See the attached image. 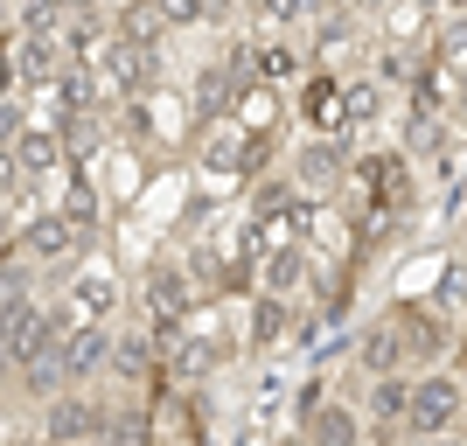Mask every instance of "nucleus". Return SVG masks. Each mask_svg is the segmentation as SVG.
<instances>
[{
  "label": "nucleus",
  "instance_id": "obj_29",
  "mask_svg": "<svg viewBox=\"0 0 467 446\" xmlns=\"http://www.w3.org/2000/svg\"><path fill=\"white\" fill-rule=\"evenodd\" d=\"M21 126H28V112H21L15 98L0 91V147H15V133H21Z\"/></svg>",
  "mask_w": 467,
  "mask_h": 446
},
{
  "label": "nucleus",
  "instance_id": "obj_27",
  "mask_svg": "<svg viewBox=\"0 0 467 446\" xmlns=\"http://www.w3.org/2000/svg\"><path fill=\"white\" fill-rule=\"evenodd\" d=\"M307 15H314V0H258L265 28H293V21H307Z\"/></svg>",
  "mask_w": 467,
  "mask_h": 446
},
{
  "label": "nucleus",
  "instance_id": "obj_34",
  "mask_svg": "<svg viewBox=\"0 0 467 446\" xmlns=\"http://www.w3.org/2000/svg\"><path fill=\"white\" fill-rule=\"evenodd\" d=\"M411 446H461V440H411Z\"/></svg>",
  "mask_w": 467,
  "mask_h": 446
},
{
  "label": "nucleus",
  "instance_id": "obj_33",
  "mask_svg": "<svg viewBox=\"0 0 467 446\" xmlns=\"http://www.w3.org/2000/svg\"><path fill=\"white\" fill-rule=\"evenodd\" d=\"M231 7H237V0H210V21H223V15H231Z\"/></svg>",
  "mask_w": 467,
  "mask_h": 446
},
{
  "label": "nucleus",
  "instance_id": "obj_10",
  "mask_svg": "<svg viewBox=\"0 0 467 446\" xmlns=\"http://www.w3.org/2000/svg\"><path fill=\"white\" fill-rule=\"evenodd\" d=\"M119 314V279L105 272H78L57 300V328H78V321H112Z\"/></svg>",
  "mask_w": 467,
  "mask_h": 446
},
{
  "label": "nucleus",
  "instance_id": "obj_12",
  "mask_svg": "<svg viewBox=\"0 0 467 446\" xmlns=\"http://www.w3.org/2000/svg\"><path fill=\"white\" fill-rule=\"evenodd\" d=\"M314 279V252H307V237H286V244H265L258 252V293H300Z\"/></svg>",
  "mask_w": 467,
  "mask_h": 446
},
{
  "label": "nucleus",
  "instance_id": "obj_1",
  "mask_svg": "<svg viewBox=\"0 0 467 446\" xmlns=\"http://www.w3.org/2000/svg\"><path fill=\"white\" fill-rule=\"evenodd\" d=\"M349 182L363 189V202H370V237H363V252H370L377 237H390L411 210H419V168H411L405 154H363Z\"/></svg>",
  "mask_w": 467,
  "mask_h": 446
},
{
  "label": "nucleus",
  "instance_id": "obj_22",
  "mask_svg": "<svg viewBox=\"0 0 467 446\" xmlns=\"http://www.w3.org/2000/svg\"><path fill=\"white\" fill-rule=\"evenodd\" d=\"M57 210H63V223H70V231H78L84 244H91V237H98V223H105V202H98V189H91L84 175H70V182H63V202H57Z\"/></svg>",
  "mask_w": 467,
  "mask_h": 446
},
{
  "label": "nucleus",
  "instance_id": "obj_3",
  "mask_svg": "<svg viewBox=\"0 0 467 446\" xmlns=\"http://www.w3.org/2000/svg\"><path fill=\"white\" fill-rule=\"evenodd\" d=\"M390 321H398V335H405L411 377H419V369H447L453 363V335H461V321H453L440 300H390Z\"/></svg>",
  "mask_w": 467,
  "mask_h": 446
},
{
  "label": "nucleus",
  "instance_id": "obj_30",
  "mask_svg": "<svg viewBox=\"0 0 467 446\" xmlns=\"http://www.w3.org/2000/svg\"><path fill=\"white\" fill-rule=\"evenodd\" d=\"M0 91H15V28H0Z\"/></svg>",
  "mask_w": 467,
  "mask_h": 446
},
{
  "label": "nucleus",
  "instance_id": "obj_25",
  "mask_svg": "<svg viewBox=\"0 0 467 446\" xmlns=\"http://www.w3.org/2000/svg\"><path fill=\"white\" fill-rule=\"evenodd\" d=\"M377 105H384V84L377 78H349L342 84V133H363L377 119Z\"/></svg>",
  "mask_w": 467,
  "mask_h": 446
},
{
  "label": "nucleus",
  "instance_id": "obj_20",
  "mask_svg": "<svg viewBox=\"0 0 467 446\" xmlns=\"http://www.w3.org/2000/svg\"><path fill=\"white\" fill-rule=\"evenodd\" d=\"M112 36L119 42H140V49H161L175 28H168V15H161L154 0H119V7H112Z\"/></svg>",
  "mask_w": 467,
  "mask_h": 446
},
{
  "label": "nucleus",
  "instance_id": "obj_4",
  "mask_svg": "<svg viewBox=\"0 0 467 446\" xmlns=\"http://www.w3.org/2000/svg\"><path fill=\"white\" fill-rule=\"evenodd\" d=\"M411 419V369H390V377H363V446H405Z\"/></svg>",
  "mask_w": 467,
  "mask_h": 446
},
{
  "label": "nucleus",
  "instance_id": "obj_21",
  "mask_svg": "<svg viewBox=\"0 0 467 446\" xmlns=\"http://www.w3.org/2000/svg\"><path fill=\"white\" fill-rule=\"evenodd\" d=\"M98 446H161V432H154V405H147V398H126V405H112V419H105Z\"/></svg>",
  "mask_w": 467,
  "mask_h": 446
},
{
  "label": "nucleus",
  "instance_id": "obj_26",
  "mask_svg": "<svg viewBox=\"0 0 467 446\" xmlns=\"http://www.w3.org/2000/svg\"><path fill=\"white\" fill-rule=\"evenodd\" d=\"M28 189H36V182L21 175L15 147H0V210H21V202H28ZM28 210H36V202H28Z\"/></svg>",
  "mask_w": 467,
  "mask_h": 446
},
{
  "label": "nucleus",
  "instance_id": "obj_7",
  "mask_svg": "<svg viewBox=\"0 0 467 446\" xmlns=\"http://www.w3.org/2000/svg\"><path fill=\"white\" fill-rule=\"evenodd\" d=\"M293 189L307 195V202H321V195H335L342 182L356 175V161H349V140H335V133H307L300 140V154H293Z\"/></svg>",
  "mask_w": 467,
  "mask_h": 446
},
{
  "label": "nucleus",
  "instance_id": "obj_28",
  "mask_svg": "<svg viewBox=\"0 0 467 446\" xmlns=\"http://www.w3.org/2000/svg\"><path fill=\"white\" fill-rule=\"evenodd\" d=\"M161 15H168V28H195V21H210V0H154Z\"/></svg>",
  "mask_w": 467,
  "mask_h": 446
},
{
  "label": "nucleus",
  "instance_id": "obj_32",
  "mask_svg": "<svg viewBox=\"0 0 467 446\" xmlns=\"http://www.w3.org/2000/svg\"><path fill=\"white\" fill-rule=\"evenodd\" d=\"M21 377H15V363H7V356H0V398H7V390H15Z\"/></svg>",
  "mask_w": 467,
  "mask_h": 446
},
{
  "label": "nucleus",
  "instance_id": "obj_13",
  "mask_svg": "<svg viewBox=\"0 0 467 446\" xmlns=\"http://www.w3.org/2000/svg\"><path fill=\"white\" fill-rule=\"evenodd\" d=\"M390 369H411V363H405V335H398V321H390V307H384L356 335V377H390Z\"/></svg>",
  "mask_w": 467,
  "mask_h": 446
},
{
  "label": "nucleus",
  "instance_id": "obj_17",
  "mask_svg": "<svg viewBox=\"0 0 467 446\" xmlns=\"http://www.w3.org/2000/svg\"><path fill=\"white\" fill-rule=\"evenodd\" d=\"M293 328V300L286 293H258L252 286V307H244V349H279Z\"/></svg>",
  "mask_w": 467,
  "mask_h": 446
},
{
  "label": "nucleus",
  "instance_id": "obj_36",
  "mask_svg": "<svg viewBox=\"0 0 467 446\" xmlns=\"http://www.w3.org/2000/svg\"><path fill=\"white\" fill-rule=\"evenodd\" d=\"M447 7H453V15H467V0H447Z\"/></svg>",
  "mask_w": 467,
  "mask_h": 446
},
{
  "label": "nucleus",
  "instance_id": "obj_11",
  "mask_svg": "<svg viewBox=\"0 0 467 446\" xmlns=\"http://www.w3.org/2000/svg\"><path fill=\"white\" fill-rule=\"evenodd\" d=\"M342 70H328V63H314L307 84H300V119H307V133H335V140H349L342 133Z\"/></svg>",
  "mask_w": 467,
  "mask_h": 446
},
{
  "label": "nucleus",
  "instance_id": "obj_16",
  "mask_svg": "<svg viewBox=\"0 0 467 446\" xmlns=\"http://www.w3.org/2000/svg\"><path fill=\"white\" fill-rule=\"evenodd\" d=\"M15 161H21V175H28V182H49V175L70 168V147H63L57 126H21V133H15Z\"/></svg>",
  "mask_w": 467,
  "mask_h": 446
},
{
  "label": "nucleus",
  "instance_id": "obj_9",
  "mask_svg": "<svg viewBox=\"0 0 467 446\" xmlns=\"http://www.w3.org/2000/svg\"><path fill=\"white\" fill-rule=\"evenodd\" d=\"M15 244H21V258H28V265H70L84 237L63 223V210H28V216L15 223Z\"/></svg>",
  "mask_w": 467,
  "mask_h": 446
},
{
  "label": "nucleus",
  "instance_id": "obj_19",
  "mask_svg": "<svg viewBox=\"0 0 467 446\" xmlns=\"http://www.w3.org/2000/svg\"><path fill=\"white\" fill-rule=\"evenodd\" d=\"M57 133H63V147H70V168H84V161L105 147V105H63Z\"/></svg>",
  "mask_w": 467,
  "mask_h": 446
},
{
  "label": "nucleus",
  "instance_id": "obj_14",
  "mask_svg": "<svg viewBox=\"0 0 467 446\" xmlns=\"http://www.w3.org/2000/svg\"><path fill=\"white\" fill-rule=\"evenodd\" d=\"M57 356H63V377H70V384H91L98 369H105V356H112V328H105V321H78V328H63Z\"/></svg>",
  "mask_w": 467,
  "mask_h": 446
},
{
  "label": "nucleus",
  "instance_id": "obj_39",
  "mask_svg": "<svg viewBox=\"0 0 467 446\" xmlns=\"http://www.w3.org/2000/svg\"><path fill=\"white\" fill-rule=\"evenodd\" d=\"M49 446H57V440H49Z\"/></svg>",
  "mask_w": 467,
  "mask_h": 446
},
{
  "label": "nucleus",
  "instance_id": "obj_37",
  "mask_svg": "<svg viewBox=\"0 0 467 446\" xmlns=\"http://www.w3.org/2000/svg\"><path fill=\"white\" fill-rule=\"evenodd\" d=\"M286 446H307V432H300V440H286Z\"/></svg>",
  "mask_w": 467,
  "mask_h": 446
},
{
  "label": "nucleus",
  "instance_id": "obj_2",
  "mask_svg": "<svg viewBox=\"0 0 467 446\" xmlns=\"http://www.w3.org/2000/svg\"><path fill=\"white\" fill-rule=\"evenodd\" d=\"M461 426H467V377H461V369H419V377H411L405 432H411V440H453Z\"/></svg>",
  "mask_w": 467,
  "mask_h": 446
},
{
  "label": "nucleus",
  "instance_id": "obj_8",
  "mask_svg": "<svg viewBox=\"0 0 467 446\" xmlns=\"http://www.w3.org/2000/svg\"><path fill=\"white\" fill-rule=\"evenodd\" d=\"M140 300H147V321H154V328H175V321H189V314L202 307L189 265H168V258L140 272Z\"/></svg>",
  "mask_w": 467,
  "mask_h": 446
},
{
  "label": "nucleus",
  "instance_id": "obj_23",
  "mask_svg": "<svg viewBox=\"0 0 467 446\" xmlns=\"http://www.w3.org/2000/svg\"><path fill=\"white\" fill-rule=\"evenodd\" d=\"M300 70H307V49H300L286 28L258 42V84H286V78H300Z\"/></svg>",
  "mask_w": 467,
  "mask_h": 446
},
{
  "label": "nucleus",
  "instance_id": "obj_31",
  "mask_svg": "<svg viewBox=\"0 0 467 446\" xmlns=\"http://www.w3.org/2000/svg\"><path fill=\"white\" fill-rule=\"evenodd\" d=\"M447 369H461V377H467V314H461V335H453V363Z\"/></svg>",
  "mask_w": 467,
  "mask_h": 446
},
{
  "label": "nucleus",
  "instance_id": "obj_38",
  "mask_svg": "<svg viewBox=\"0 0 467 446\" xmlns=\"http://www.w3.org/2000/svg\"><path fill=\"white\" fill-rule=\"evenodd\" d=\"M0 244H15V237H7V231H0Z\"/></svg>",
  "mask_w": 467,
  "mask_h": 446
},
{
  "label": "nucleus",
  "instance_id": "obj_18",
  "mask_svg": "<svg viewBox=\"0 0 467 446\" xmlns=\"http://www.w3.org/2000/svg\"><path fill=\"white\" fill-rule=\"evenodd\" d=\"M231 98H237V78L223 70V57L202 63V70H195V91H189V119L195 126H216V119H231Z\"/></svg>",
  "mask_w": 467,
  "mask_h": 446
},
{
  "label": "nucleus",
  "instance_id": "obj_24",
  "mask_svg": "<svg viewBox=\"0 0 467 446\" xmlns=\"http://www.w3.org/2000/svg\"><path fill=\"white\" fill-rule=\"evenodd\" d=\"M231 119L244 126V133H279V98H273V84H244V91L231 98Z\"/></svg>",
  "mask_w": 467,
  "mask_h": 446
},
{
  "label": "nucleus",
  "instance_id": "obj_35",
  "mask_svg": "<svg viewBox=\"0 0 467 446\" xmlns=\"http://www.w3.org/2000/svg\"><path fill=\"white\" fill-rule=\"evenodd\" d=\"M7 21H15V7H7V0H0V28H7Z\"/></svg>",
  "mask_w": 467,
  "mask_h": 446
},
{
  "label": "nucleus",
  "instance_id": "obj_15",
  "mask_svg": "<svg viewBox=\"0 0 467 446\" xmlns=\"http://www.w3.org/2000/svg\"><path fill=\"white\" fill-rule=\"evenodd\" d=\"M300 432H307V446H363V411L349 398H321L300 419Z\"/></svg>",
  "mask_w": 467,
  "mask_h": 446
},
{
  "label": "nucleus",
  "instance_id": "obj_5",
  "mask_svg": "<svg viewBox=\"0 0 467 446\" xmlns=\"http://www.w3.org/2000/svg\"><path fill=\"white\" fill-rule=\"evenodd\" d=\"M70 63L84 57L63 42V28H15V91H57Z\"/></svg>",
  "mask_w": 467,
  "mask_h": 446
},
{
  "label": "nucleus",
  "instance_id": "obj_6",
  "mask_svg": "<svg viewBox=\"0 0 467 446\" xmlns=\"http://www.w3.org/2000/svg\"><path fill=\"white\" fill-rule=\"evenodd\" d=\"M105 419H112V398H105V390L70 384V390H57V398H49V411H42V432H49L57 446H98Z\"/></svg>",
  "mask_w": 467,
  "mask_h": 446
}]
</instances>
